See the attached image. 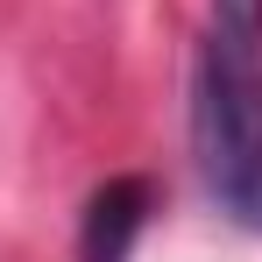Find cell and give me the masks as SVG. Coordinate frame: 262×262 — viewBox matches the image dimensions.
Instances as JSON below:
<instances>
[{"label":"cell","instance_id":"cell-1","mask_svg":"<svg viewBox=\"0 0 262 262\" xmlns=\"http://www.w3.org/2000/svg\"><path fill=\"white\" fill-rule=\"evenodd\" d=\"M191 156L213 206L262 234V0H206L191 64Z\"/></svg>","mask_w":262,"mask_h":262},{"label":"cell","instance_id":"cell-2","mask_svg":"<svg viewBox=\"0 0 262 262\" xmlns=\"http://www.w3.org/2000/svg\"><path fill=\"white\" fill-rule=\"evenodd\" d=\"M156 184L149 177H106L85 199V227H78V262H128L135 234L149 227Z\"/></svg>","mask_w":262,"mask_h":262}]
</instances>
